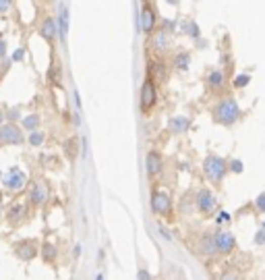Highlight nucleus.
<instances>
[{
    "mask_svg": "<svg viewBox=\"0 0 265 280\" xmlns=\"http://www.w3.org/2000/svg\"><path fill=\"white\" fill-rule=\"evenodd\" d=\"M234 236L230 234V232H222V234H217L215 236V249L217 251H222V253H228V251H232V247H234Z\"/></svg>",
    "mask_w": 265,
    "mask_h": 280,
    "instance_id": "nucleus-8",
    "label": "nucleus"
},
{
    "mask_svg": "<svg viewBox=\"0 0 265 280\" xmlns=\"http://www.w3.org/2000/svg\"><path fill=\"white\" fill-rule=\"evenodd\" d=\"M0 121H3V112H0Z\"/></svg>",
    "mask_w": 265,
    "mask_h": 280,
    "instance_id": "nucleus-30",
    "label": "nucleus"
},
{
    "mask_svg": "<svg viewBox=\"0 0 265 280\" xmlns=\"http://www.w3.org/2000/svg\"><path fill=\"white\" fill-rule=\"evenodd\" d=\"M232 168H234V172H240V170H242V164H240L238 160H234V162H232Z\"/></svg>",
    "mask_w": 265,
    "mask_h": 280,
    "instance_id": "nucleus-27",
    "label": "nucleus"
},
{
    "mask_svg": "<svg viewBox=\"0 0 265 280\" xmlns=\"http://www.w3.org/2000/svg\"><path fill=\"white\" fill-rule=\"evenodd\" d=\"M39 33H41V37L52 39L56 35V23L52 19H46V21H43V25H41V29H39Z\"/></svg>",
    "mask_w": 265,
    "mask_h": 280,
    "instance_id": "nucleus-14",
    "label": "nucleus"
},
{
    "mask_svg": "<svg viewBox=\"0 0 265 280\" xmlns=\"http://www.w3.org/2000/svg\"><path fill=\"white\" fill-rule=\"evenodd\" d=\"M43 251H46V257H48V260H52V257H54V247H52V245H46V249H43Z\"/></svg>",
    "mask_w": 265,
    "mask_h": 280,
    "instance_id": "nucleus-25",
    "label": "nucleus"
},
{
    "mask_svg": "<svg viewBox=\"0 0 265 280\" xmlns=\"http://www.w3.org/2000/svg\"><path fill=\"white\" fill-rule=\"evenodd\" d=\"M145 164H147V170L151 172V175H158V172L162 170V156L158 152H149Z\"/></svg>",
    "mask_w": 265,
    "mask_h": 280,
    "instance_id": "nucleus-11",
    "label": "nucleus"
},
{
    "mask_svg": "<svg viewBox=\"0 0 265 280\" xmlns=\"http://www.w3.org/2000/svg\"><path fill=\"white\" fill-rule=\"evenodd\" d=\"M141 27L145 33H149L153 27H156V15L149 7H143V13H141Z\"/></svg>",
    "mask_w": 265,
    "mask_h": 280,
    "instance_id": "nucleus-10",
    "label": "nucleus"
},
{
    "mask_svg": "<svg viewBox=\"0 0 265 280\" xmlns=\"http://www.w3.org/2000/svg\"><path fill=\"white\" fill-rule=\"evenodd\" d=\"M21 56H23V52H21V50H17V52H15V60H19Z\"/></svg>",
    "mask_w": 265,
    "mask_h": 280,
    "instance_id": "nucleus-29",
    "label": "nucleus"
},
{
    "mask_svg": "<svg viewBox=\"0 0 265 280\" xmlns=\"http://www.w3.org/2000/svg\"><path fill=\"white\" fill-rule=\"evenodd\" d=\"M176 69H181V71L189 69V54H181L179 58H176Z\"/></svg>",
    "mask_w": 265,
    "mask_h": 280,
    "instance_id": "nucleus-18",
    "label": "nucleus"
},
{
    "mask_svg": "<svg viewBox=\"0 0 265 280\" xmlns=\"http://www.w3.org/2000/svg\"><path fill=\"white\" fill-rule=\"evenodd\" d=\"M170 127H172V131L181 133V131H187V129H189V121L185 116H176V118H172Z\"/></svg>",
    "mask_w": 265,
    "mask_h": 280,
    "instance_id": "nucleus-16",
    "label": "nucleus"
},
{
    "mask_svg": "<svg viewBox=\"0 0 265 280\" xmlns=\"http://www.w3.org/2000/svg\"><path fill=\"white\" fill-rule=\"evenodd\" d=\"M207 81H209V88L219 90V88L224 85V75H222V71H211L209 77H207Z\"/></svg>",
    "mask_w": 265,
    "mask_h": 280,
    "instance_id": "nucleus-15",
    "label": "nucleus"
},
{
    "mask_svg": "<svg viewBox=\"0 0 265 280\" xmlns=\"http://www.w3.org/2000/svg\"><path fill=\"white\" fill-rule=\"evenodd\" d=\"M257 208L265 212V193H261V195L257 197Z\"/></svg>",
    "mask_w": 265,
    "mask_h": 280,
    "instance_id": "nucleus-23",
    "label": "nucleus"
},
{
    "mask_svg": "<svg viewBox=\"0 0 265 280\" xmlns=\"http://www.w3.org/2000/svg\"><path fill=\"white\" fill-rule=\"evenodd\" d=\"M215 195L209 191V189H203V191H199V195H197V208L199 212H203V214H209L213 208H215Z\"/></svg>",
    "mask_w": 265,
    "mask_h": 280,
    "instance_id": "nucleus-3",
    "label": "nucleus"
},
{
    "mask_svg": "<svg viewBox=\"0 0 265 280\" xmlns=\"http://www.w3.org/2000/svg\"><path fill=\"white\" fill-rule=\"evenodd\" d=\"M58 23H60V37L66 39V33H69V9H66L64 5L60 7V19H58Z\"/></svg>",
    "mask_w": 265,
    "mask_h": 280,
    "instance_id": "nucleus-13",
    "label": "nucleus"
},
{
    "mask_svg": "<svg viewBox=\"0 0 265 280\" xmlns=\"http://www.w3.org/2000/svg\"><path fill=\"white\" fill-rule=\"evenodd\" d=\"M46 197H48V193H46V187H43L41 183L33 185V189H31V202H33L35 206H41L43 202H46Z\"/></svg>",
    "mask_w": 265,
    "mask_h": 280,
    "instance_id": "nucleus-12",
    "label": "nucleus"
},
{
    "mask_svg": "<svg viewBox=\"0 0 265 280\" xmlns=\"http://www.w3.org/2000/svg\"><path fill=\"white\" fill-rule=\"evenodd\" d=\"M238 114H240V108H238L236 100H224V102L217 104V108L213 112V118L219 125H232L238 118Z\"/></svg>",
    "mask_w": 265,
    "mask_h": 280,
    "instance_id": "nucleus-1",
    "label": "nucleus"
},
{
    "mask_svg": "<svg viewBox=\"0 0 265 280\" xmlns=\"http://www.w3.org/2000/svg\"><path fill=\"white\" fill-rule=\"evenodd\" d=\"M203 170H205V175L211 183H219L222 177L226 175V164H224L222 158H217V156H207V160L203 164Z\"/></svg>",
    "mask_w": 265,
    "mask_h": 280,
    "instance_id": "nucleus-2",
    "label": "nucleus"
},
{
    "mask_svg": "<svg viewBox=\"0 0 265 280\" xmlns=\"http://www.w3.org/2000/svg\"><path fill=\"white\" fill-rule=\"evenodd\" d=\"M27 216V208H25V204L23 202H15L13 206H11V210H9V220H13V222H21Z\"/></svg>",
    "mask_w": 265,
    "mask_h": 280,
    "instance_id": "nucleus-9",
    "label": "nucleus"
},
{
    "mask_svg": "<svg viewBox=\"0 0 265 280\" xmlns=\"http://www.w3.org/2000/svg\"><path fill=\"white\" fill-rule=\"evenodd\" d=\"M5 185L13 191H19L21 187L25 185V172L23 170H19V168H11L9 170V175L5 177Z\"/></svg>",
    "mask_w": 265,
    "mask_h": 280,
    "instance_id": "nucleus-4",
    "label": "nucleus"
},
{
    "mask_svg": "<svg viewBox=\"0 0 265 280\" xmlns=\"http://www.w3.org/2000/svg\"><path fill=\"white\" fill-rule=\"evenodd\" d=\"M156 46H158L160 50H164V46H166V35H164L162 31L156 35Z\"/></svg>",
    "mask_w": 265,
    "mask_h": 280,
    "instance_id": "nucleus-22",
    "label": "nucleus"
},
{
    "mask_svg": "<svg viewBox=\"0 0 265 280\" xmlns=\"http://www.w3.org/2000/svg\"><path fill=\"white\" fill-rule=\"evenodd\" d=\"M151 208L156 214H168L170 212V197L162 191H153L151 195Z\"/></svg>",
    "mask_w": 265,
    "mask_h": 280,
    "instance_id": "nucleus-5",
    "label": "nucleus"
},
{
    "mask_svg": "<svg viewBox=\"0 0 265 280\" xmlns=\"http://www.w3.org/2000/svg\"><path fill=\"white\" fill-rule=\"evenodd\" d=\"M17 251H19V255H21V257H27V260H29V257H33V253H35V247L27 243V245H21Z\"/></svg>",
    "mask_w": 265,
    "mask_h": 280,
    "instance_id": "nucleus-17",
    "label": "nucleus"
},
{
    "mask_svg": "<svg viewBox=\"0 0 265 280\" xmlns=\"http://www.w3.org/2000/svg\"><path fill=\"white\" fill-rule=\"evenodd\" d=\"M75 154H77V149H75V139H73V141L69 143V156L75 158Z\"/></svg>",
    "mask_w": 265,
    "mask_h": 280,
    "instance_id": "nucleus-26",
    "label": "nucleus"
},
{
    "mask_svg": "<svg viewBox=\"0 0 265 280\" xmlns=\"http://www.w3.org/2000/svg\"><path fill=\"white\" fill-rule=\"evenodd\" d=\"M265 241V232H259L257 234V243H263Z\"/></svg>",
    "mask_w": 265,
    "mask_h": 280,
    "instance_id": "nucleus-28",
    "label": "nucleus"
},
{
    "mask_svg": "<svg viewBox=\"0 0 265 280\" xmlns=\"http://www.w3.org/2000/svg\"><path fill=\"white\" fill-rule=\"evenodd\" d=\"M249 83V75H238L234 79V88H242V85H247Z\"/></svg>",
    "mask_w": 265,
    "mask_h": 280,
    "instance_id": "nucleus-19",
    "label": "nucleus"
},
{
    "mask_svg": "<svg viewBox=\"0 0 265 280\" xmlns=\"http://www.w3.org/2000/svg\"><path fill=\"white\" fill-rule=\"evenodd\" d=\"M11 3H13V0H0V13H5V11H9Z\"/></svg>",
    "mask_w": 265,
    "mask_h": 280,
    "instance_id": "nucleus-24",
    "label": "nucleus"
},
{
    "mask_svg": "<svg viewBox=\"0 0 265 280\" xmlns=\"http://www.w3.org/2000/svg\"><path fill=\"white\" fill-rule=\"evenodd\" d=\"M153 104H156V85L151 81H145L143 92H141V106H143V110H147Z\"/></svg>",
    "mask_w": 265,
    "mask_h": 280,
    "instance_id": "nucleus-7",
    "label": "nucleus"
},
{
    "mask_svg": "<svg viewBox=\"0 0 265 280\" xmlns=\"http://www.w3.org/2000/svg\"><path fill=\"white\" fill-rule=\"evenodd\" d=\"M29 143H31V145H41V143H43V135H41V133H31Z\"/></svg>",
    "mask_w": 265,
    "mask_h": 280,
    "instance_id": "nucleus-20",
    "label": "nucleus"
},
{
    "mask_svg": "<svg viewBox=\"0 0 265 280\" xmlns=\"http://www.w3.org/2000/svg\"><path fill=\"white\" fill-rule=\"evenodd\" d=\"M37 123H39V121H37V116H27V118L23 121V125H25L27 129H35V127H37Z\"/></svg>",
    "mask_w": 265,
    "mask_h": 280,
    "instance_id": "nucleus-21",
    "label": "nucleus"
},
{
    "mask_svg": "<svg viewBox=\"0 0 265 280\" xmlns=\"http://www.w3.org/2000/svg\"><path fill=\"white\" fill-rule=\"evenodd\" d=\"M21 139H23V135H21V131L15 125H5L3 129H0V141H5V143H19Z\"/></svg>",
    "mask_w": 265,
    "mask_h": 280,
    "instance_id": "nucleus-6",
    "label": "nucleus"
}]
</instances>
